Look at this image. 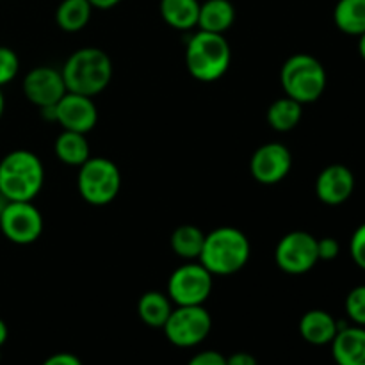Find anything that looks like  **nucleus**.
<instances>
[{
  "label": "nucleus",
  "instance_id": "f257e3e1",
  "mask_svg": "<svg viewBox=\"0 0 365 365\" xmlns=\"http://www.w3.org/2000/svg\"><path fill=\"white\" fill-rule=\"evenodd\" d=\"M252 245L242 230L235 227H220L205 234L198 262L212 277H230L248 264Z\"/></svg>",
  "mask_w": 365,
  "mask_h": 365
},
{
  "label": "nucleus",
  "instance_id": "f03ea898",
  "mask_svg": "<svg viewBox=\"0 0 365 365\" xmlns=\"http://www.w3.org/2000/svg\"><path fill=\"white\" fill-rule=\"evenodd\" d=\"M64 84L70 93L95 98L113 81L114 66L109 53L96 46H82L75 50L61 68Z\"/></svg>",
  "mask_w": 365,
  "mask_h": 365
},
{
  "label": "nucleus",
  "instance_id": "7ed1b4c3",
  "mask_svg": "<svg viewBox=\"0 0 365 365\" xmlns=\"http://www.w3.org/2000/svg\"><path fill=\"white\" fill-rule=\"evenodd\" d=\"M43 184L45 168L31 150H13L0 160V195L7 202H34Z\"/></svg>",
  "mask_w": 365,
  "mask_h": 365
},
{
  "label": "nucleus",
  "instance_id": "20e7f679",
  "mask_svg": "<svg viewBox=\"0 0 365 365\" xmlns=\"http://www.w3.org/2000/svg\"><path fill=\"white\" fill-rule=\"evenodd\" d=\"M232 63V48L225 34L198 29L185 45V66L200 82H214L223 77Z\"/></svg>",
  "mask_w": 365,
  "mask_h": 365
},
{
  "label": "nucleus",
  "instance_id": "39448f33",
  "mask_svg": "<svg viewBox=\"0 0 365 365\" xmlns=\"http://www.w3.org/2000/svg\"><path fill=\"white\" fill-rule=\"evenodd\" d=\"M280 82L285 96L302 106L317 102L327 89V70L317 57L310 53H294L284 63Z\"/></svg>",
  "mask_w": 365,
  "mask_h": 365
},
{
  "label": "nucleus",
  "instance_id": "423d86ee",
  "mask_svg": "<svg viewBox=\"0 0 365 365\" xmlns=\"http://www.w3.org/2000/svg\"><path fill=\"white\" fill-rule=\"evenodd\" d=\"M77 189L82 200L89 205H109L120 195V168L107 157H89L78 168Z\"/></svg>",
  "mask_w": 365,
  "mask_h": 365
},
{
  "label": "nucleus",
  "instance_id": "0eeeda50",
  "mask_svg": "<svg viewBox=\"0 0 365 365\" xmlns=\"http://www.w3.org/2000/svg\"><path fill=\"white\" fill-rule=\"evenodd\" d=\"M163 330L168 341L177 348H195L209 337L212 317L203 305L175 307Z\"/></svg>",
  "mask_w": 365,
  "mask_h": 365
},
{
  "label": "nucleus",
  "instance_id": "6e6552de",
  "mask_svg": "<svg viewBox=\"0 0 365 365\" xmlns=\"http://www.w3.org/2000/svg\"><path fill=\"white\" fill-rule=\"evenodd\" d=\"M214 287V277L200 262L182 264L170 274L168 292L175 307L203 305Z\"/></svg>",
  "mask_w": 365,
  "mask_h": 365
},
{
  "label": "nucleus",
  "instance_id": "1a4fd4ad",
  "mask_svg": "<svg viewBox=\"0 0 365 365\" xmlns=\"http://www.w3.org/2000/svg\"><path fill=\"white\" fill-rule=\"evenodd\" d=\"M274 262L278 269L287 274H305L319 262L317 239L305 230L285 234L274 248Z\"/></svg>",
  "mask_w": 365,
  "mask_h": 365
},
{
  "label": "nucleus",
  "instance_id": "9d476101",
  "mask_svg": "<svg viewBox=\"0 0 365 365\" xmlns=\"http://www.w3.org/2000/svg\"><path fill=\"white\" fill-rule=\"evenodd\" d=\"M43 216L32 202H7L0 212V232L7 241L27 246L43 234Z\"/></svg>",
  "mask_w": 365,
  "mask_h": 365
},
{
  "label": "nucleus",
  "instance_id": "9b49d317",
  "mask_svg": "<svg viewBox=\"0 0 365 365\" xmlns=\"http://www.w3.org/2000/svg\"><path fill=\"white\" fill-rule=\"evenodd\" d=\"M292 168V153L282 143H266L253 152L250 171L262 185L280 184Z\"/></svg>",
  "mask_w": 365,
  "mask_h": 365
},
{
  "label": "nucleus",
  "instance_id": "f8f14e48",
  "mask_svg": "<svg viewBox=\"0 0 365 365\" xmlns=\"http://www.w3.org/2000/svg\"><path fill=\"white\" fill-rule=\"evenodd\" d=\"M24 95L38 109L53 107L64 95H66V84L61 70L52 66H36L25 75L24 78Z\"/></svg>",
  "mask_w": 365,
  "mask_h": 365
},
{
  "label": "nucleus",
  "instance_id": "ddd939ff",
  "mask_svg": "<svg viewBox=\"0 0 365 365\" xmlns=\"http://www.w3.org/2000/svg\"><path fill=\"white\" fill-rule=\"evenodd\" d=\"M56 121L63 130L88 134L98 121V109L91 96L66 91V95L56 103Z\"/></svg>",
  "mask_w": 365,
  "mask_h": 365
},
{
  "label": "nucleus",
  "instance_id": "4468645a",
  "mask_svg": "<svg viewBox=\"0 0 365 365\" xmlns=\"http://www.w3.org/2000/svg\"><path fill=\"white\" fill-rule=\"evenodd\" d=\"M355 191V175L344 164H330L316 180V196L324 205L337 207L348 202Z\"/></svg>",
  "mask_w": 365,
  "mask_h": 365
},
{
  "label": "nucleus",
  "instance_id": "2eb2a0df",
  "mask_svg": "<svg viewBox=\"0 0 365 365\" xmlns=\"http://www.w3.org/2000/svg\"><path fill=\"white\" fill-rule=\"evenodd\" d=\"M331 356L337 365H365V328L339 321Z\"/></svg>",
  "mask_w": 365,
  "mask_h": 365
},
{
  "label": "nucleus",
  "instance_id": "dca6fc26",
  "mask_svg": "<svg viewBox=\"0 0 365 365\" xmlns=\"http://www.w3.org/2000/svg\"><path fill=\"white\" fill-rule=\"evenodd\" d=\"M339 331V321L330 312L321 309L309 310L299 319V335L312 346L331 344Z\"/></svg>",
  "mask_w": 365,
  "mask_h": 365
},
{
  "label": "nucleus",
  "instance_id": "f3484780",
  "mask_svg": "<svg viewBox=\"0 0 365 365\" xmlns=\"http://www.w3.org/2000/svg\"><path fill=\"white\" fill-rule=\"evenodd\" d=\"M235 21V7L230 0H205L200 2L198 29L225 34Z\"/></svg>",
  "mask_w": 365,
  "mask_h": 365
},
{
  "label": "nucleus",
  "instance_id": "a211bd4d",
  "mask_svg": "<svg viewBox=\"0 0 365 365\" xmlns=\"http://www.w3.org/2000/svg\"><path fill=\"white\" fill-rule=\"evenodd\" d=\"M159 11L163 20L171 29L187 32L198 27V0H160Z\"/></svg>",
  "mask_w": 365,
  "mask_h": 365
},
{
  "label": "nucleus",
  "instance_id": "6ab92c4d",
  "mask_svg": "<svg viewBox=\"0 0 365 365\" xmlns=\"http://www.w3.org/2000/svg\"><path fill=\"white\" fill-rule=\"evenodd\" d=\"M173 309L170 296L160 291L145 292L138 302L139 319L150 328H163Z\"/></svg>",
  "mask_w": 365,
  "mask_h": 365
},
{
  "label": "nucleus",
  "instance_id": "aec40b11",
  "mask_svg": "<svg viewBox=\"0 0 365 365\" xmlns=\"http://www.w3.org/2000/svg\"><path fill=\"white\" fill-rule=\"evenodd\" d=\"M53 150H56L57 159L66 166L81 168L91 157V148H89L86 134L71 130H63L57 135Z\"/></svg>",
  "mask_w": 365,
  "mask_h": 365
},
{
  "label": "nucleus",
  "instance_id": "412c9836",
  "mask_svg": "<svg viewBox=\"0 0 365 365\" xmlns=\"http://www.w3.org/2000/svg\"><path fill=\"white\" fill-rule=\"evenodd\" d=\"M267 123L277 132H291L299 125L303 116V106L289 96L274 100L267 107Z\"/></svg>",
  "mask_w": 365,
  "mask_h": 365
},
{
  "label": "nucleus",
  "instance_id": "4be33fe9",
  "mask_svg": "<svg viewBox=\"0 0 365 365\" xmlns=\"http://www.w3.org/2000/svg\"><path fill=\"white\" fill-rule=\"evenodd\" d=\"M334 21L341 32L360 36L365 32V0H339L334 9Z\"/></svg>",
  "mask_w": 365,
  "mask_h": 365
},
{
  "label": "nucleus",
  "instance_id": "5701e85b",
  "mask_svg": "<svg viewBox=\"0 0 365 365\" xmlns=\"http://www.w3.org/2000/svg\"><path fill=\"white\" fill-rule=\"evenodd\" d=\"M203 241H205V234L198 227H195V225H180L171 234L170 245L175 255L191 262V260L200 259Z\"/></svg>",
  "mask_w": 365,
  "mask_h": 365
},
{
  "label": "nucleus",
  "instance_id": "b1692460",
  "mask_svg": "<svg viewBox=\"0 0 365 365\" xmlns=\"http://www.w3.org/2000/svg\"><path fill=\"white\" fill-rule=\"evenodd\" d=\"M93 6L89 0H63L56 11V21L61 31L78 32L91 20Z\"/></svg>",
  "mask_w": 365,
  "mask_h": 365
},
{
  "label": "nucleus",
  "instance_id": "393cba45",
  "mask_svg": "<svg viewBox=\"0 0 365 365\" xmlns=\"http://www.w3.org/2000/svg\"><path fill=\"white\" fill-rule=\"evenodd\" d=\"M344 307L348 319L356 327L365 328V285H359L349 291Z\"/></svg>",
  "mask_w": 365,
  "mask_h": 365
},
{
  "label": "nucleus",
  "instance_id": "a878e982",
  "mask_svg": "<svg viewBox=\"0 0 365 365\" xmlns=\"http://www.w3.org/2000/svg\"><path fill=\"white\" fill-rule=\"evenodd\" d=\"M20 71V59L9 46H0V88L16 78Z\"/></svg>",
  "mask_w": 365,
  "mask_h": 365
},
{
  "label": "nucleus",
  "instance_id": "bb28decb",
  "mask_svg": "<svg viewBox=\"0 0 365 365\" xmlns=\"http://www.w3.org/2000/svg\"><path fill=\"white\" fill-rule=\"evenodd\" d=\"M349 253H351L353 262L365 271V223L353 232L351 241H349Z\"/></svg>",
  "mask_w": 365,
  "mask_h": 365
},
{
  "label": "nucleus",
  "instance_id": "cd10ccee",
  "mask_svg": "<svg viewBox=\"0 0 365 365\" xmlns=\"http://www.w3.org/2000/svg\"><path fill=\"white\" fill-rule=\"evenodd\" d=\"M317 253H319V260H327V262L335 260L341 253V245L334 237L317 239Z\"/></svg>",
  "mask_w": 365,
  "mask_h": 365
},
{
  "label": "nucleus",
  "instance_id": "c85d7f7f",
  "mask_svg": "<svg viewBox=\"0 0 365 365\" xmlns=\"http://www.w3.org/2000/svg\"><path fill=\"white\" fill-rule=\"evenodd\" d=\"M187 365H227V356L214 349H205V351L196 353Z\"/></svg>",
  "mask_w": 365,
  "mask_h": 365
},
{
  "label": "nucleus",
  "instance_id": "c756f323",
  "mask_svg": "<svg viewBox=\"0 0 365 365\" xmlns=\"http://www.w3.org/2000/svg\"><path fill=\"white\" fill-rule=\"evenodd\" d=\"M41 365H84L82 360L73 353H56L48 356Z\"/></svg>",
  "mask_w": 365,
  "mask_h": 365
},
{
  "label": "nucleus",
  "instance_id": "7c9ffc66",
  "mask_svg": "<svg viewBox=\"0 0 365 365\" xmlns=\"http://www.w3.org/2000/svg\"><path fill=\"white\" fill-rule=\"evenodd\" d=\"M227 365H259V362H257L252 353L237 351L234 355L227 356Z\"/></svg>",
  "mask_w": 365,
  "mask_h": 365
},
{
  "label": "nucleus",
  "instance_id": "2f4dec72",
  "mask_svg": "<svg viewBox=\"0 0 365 365\" xmlns=\"http://www.w3.org/2000/svg\"><path fill=\"white\" fill-rule=\"evenodd\" d=\"M121 0H89V4L93 6V9H110V7L118 6Z\"/></svg>",
  "mask_w": 365,
  "mask_h": 365
},
{
  "label": "nucleus",
  "instance_id": "473e14b6",
  "mask_svg": "<svg viewBox=\"0 0 365 365\" xmlns=\"http://www.w3.org/2000/svg\"><path fill=\"white\" fill-rule=\"evenodd\" d=\"M7 337H9V330H7V324H6V321L0 319V348L6 344Z\"/></svg>",
  "mask_w": 365,
  "mask_h": 365
},
{
  "label": "nucleus",
  "instance_id": "72a5a7b5",
  "mask_svg": "<svg viewBox=\"0 0 365 365\" xmlns=\"http://www.w3.org/2000/svg\"><path fill=\"white\" fill-rule=\"evenodd\" d=\"M359 53H360V57L365 61V32L359 36Z\"/></svg>",
  "mask_w": 365,
  "mask_h": 365
},
{
  "label": "nucleus",
  "instance_id": "f704fd0d",
  "mask_svg": "<svg viewBox=\"0 0 365 365\" xmlns=\"http://www.w3.org/2000/svg\"><path fill=\"white\" fill-rule=\"evenodd\" d=\"M4 110H6V98H4L2 88H0V120H2L4 116Z\"/></svg>",
  "mask_w": 365,
  "mask_h": 365
},
{
  "label": "nucleus",
  "instance_id": "c9c22d12",
  "mask_svg": "<svg viewBox=\"0 0 365 365\" xmlns=\"http://www.w3.org/2000/svg\"><path fill=\"white\" fill-rule=\"evenodd\" d=\"M6 203H7V200L4 198L2 195H0V212H2V209H4V207H6Z\"/></svg>",
  "mask_w": 365,
  "mask_h": 365
}]
</instances>
